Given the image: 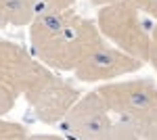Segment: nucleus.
I'll list each match as a JSON object with an SVG mask.
<instances>
[{"label": "nucleus", "instance_id": "1", "mask_svg": "<svg viewBox=\"0 0 157 140\" xmlns=\"http://www.w3.org/2000/svg\"><path fill=\"white\" fill-rule=\"evenodd\" d=\"M97 27L101 36L113 42V46L140 63L151 61V32L145 27L140 13L126 0L98 9Z\"/></svg>", "mask_w": 157, "mask_h": 140}, {"label": "nucleus", "instance_id": "2", "mask_svg": "<svg viewBox=\"0 0 157 140\" xmlns=\"http://www.w3.org/2000/svg\"><path fill=\"white\" fill-rule=\"evenodd\" d=\"M103 42L105 38L101 36L97 23L82 15H75L69 27L55 42L38 50L36 59L50 71H75Z\"/></svg>", "mask_w": 157, "mask_h": 140}, {"label": "nucleus", "instance_id": "3", "mask_svg": "<svg viewBox=\"0 0 157 140\" xmlns=\"http://www.w3.org/2000/svg\"><path fill=\"white\" fill-rule=\"evenodd\" d=\"M97 94L111 113L157 121V84L147 78L103 84Z\"/></svg>", "mask_w": 157, "mask_h": 140}, {"label": "nucleus", "instance_id": "4", "mask_svg": "<svg viewBox=\"0 0 157 140\" xmlns=\"http://www.w3.org/2000/svg\"><path fill=\"white\" fill-rule=\"evenodd\" d=\"M48 73L50 69L32 57L29 50L15 42L0 40V86L17 96H25Z\"/></svg>", "mask_w": 157, "mask_h": 140}, {"label": "nucleus", "instance_id": "5", "mask_svg": "<svg viewBox=\"0 0 157 140\" xmlns=\"http://www.w3.org/2000/svg\"><path fill=\"white\" fill-rule=\"evenodd\" d=\"M63 130L75 140H109L113 128V113L94 92L82 94L61 121Z\"/></svg>", "mask_w": 157, "mask_h": 140}, {"label": "nucleus", "instance_id": "6", "mask_svg": "<svg viewBox=\"0 0 157 140\" xmlns=\"http://www.w3.org/2000/svg\"><path fill=\"white\" fill-rule=\"evenodd\" d=\"M80 90L50 71L42 82L25 94L27 105L42 123H61L78 100Z\"/></svg>", "mask_w": 157, "mask_h": 140}, {"label": "nucleus", "instance_id": "7", "mask_svg": "<svg viewBox=\"0 0 157 140\" xmlns=\"http://www.w3.org/2000/svg\"><path fill=\"white\" fill-rule=\"evenodd\" d=\"M145 63H140L138 59L126 55L124 50L115 46H109L107 42H103L101 46L86 59L84 63L73 71L75 78L80 82H111L115 78H124L128 73H134L143 67Z\"/></svg>", "mask_w": 157, "mask_h": 140}, {"label": "nucleus", "instance_id": "8", "mask_svg": "<svg viewBox=\"0 0 157 140\" xmlns=\"http://www.w3.org/2000/svg\"><path fill=\"white\" fill-rule=\"evenodd\" d=\"M78 13L75 11H61V13H46L38 15L36 19L29 23V42L34 52L46 48L50 42H55L73 21Z\"/></svg>", "mask_w": 157, "mask_h": 140}, {"label": "nucleus", "instance_id": "9", "mask_svg": "<svg viewBox=\"0 0 157 140\" xmlns=\"http://www.w3.org/2000/svg\"><path fill=\"white\" fill-rule=\"evenodd\" d=\"M109 140H157V121L113 113V128Z\"/></svg>", "mask_w": 157, "mask_h": 140}, {"label": "nucleus", "instance_id": "10", "mask_svg": "<svg viewBox=\"0 0 157 140\" xmlns=\"http://www.w3.org/2000/svg\"><path fill=\"white\" fill-rule=\"evenodd\" d=\"M38 15V0H0V27L29 25Z\"/></svg>", "mask_w": 157, "mask_h": 140}, {"label": "nucleus", "instance_id": "11", "mask_svg": "<svg viewBox=\"0 0 157 140\" xmlns=\"http://www.w3.org/2000/svg\"><path fill=\"white\" fill-rule=\"evenodd\" d=\"M27 136V130L21 123L0 119V140H23Z\"/></svg>", "mask_w": 157, "mask_h": 140}, {"label": "nucleus", "instance_id": "12", "mask_svg": "<svg viewBox=\"0 0 157 140\" xmlns=\"http://www.w3.org/2000/svg\"><path fill=\"white\" fill-rule=\"evenodd\" d=\"M73 4H75V0H38V15L71 11ZM38 15H36V17H38Z\"/></svg>", "mask_w": 157, "mask_h": 140}, {"label": "nucleus", "instance_id": "13", "mask_svg": "<svg viewBox=\"0 0 157 140\" xmlns=\"http://www.w3.org/2000/svg\"><path fill=\"white\" fill-rule=\"evenodd\" d=\"M130 6H134L138 13H147L157 19V0H126Z\"/></svg>", "mask_w": 157, "mask_h": 140}, {"label": "nucleus", "instance_id": "14", "mask_svg": "<svg viewBox=\"0 0 157 140\" xmlns=\"http://www.w3.org/2000/svg\"><path fill=\"white\" fill-rule=\"evenodd\" d=\"M17 94H13L11 90H6L4 86H0V115H4V113H9L15 103H17Z\"/></svg>", "mask_w": 157, "mask_h": 140}, {"label": "nucleus", "instance_id": "15", "mask_svg": "<svg viewBox=\"0 0 157 140\" xmlns=\"http://www.w3.org/2000/svg\"><path fill=\"white\" fill-rule=\"evenodd\" d=\"M23 140H65V138L55 136V134H27Z\"/></svg>", "mask_w": 157, "mask_h": 140}, {"label": "nucleus", "instance_id": "16", "mask_svg": "<svg viewBox=\"0 0 157 140\" xmlns=\"http://www.w3.org/2000/svg\"><path fill=\"white\" fill-rule=\"evenodd\" d=\"M153 59H157V23L151 32V61Z\"/></svg>", "mask_w": 157, "mask_h": 140}, {"label": "nucleus", "instance_id": "17", "mask_svg": "<svg viewBox=\"0 0 157 140\" xmlns=\"http://www.w3.org/2000/svg\"><path fill=\"white\" fill-rule=\"evenodd\" d=\"M92 4H97L98 9H103V6H111V4H117V2H124V0H90Z\"/></svg>", "mask_w": 157, "mask_h": 140}, {"label": "nucleus", "instance_id": "18", "mask_svg": "<svg viewBox=\"0 0 157 140\" xmlns=\"http://www.w3.org/2000/svg\"><path fill=\"white\" fill-rule=\"evenodd\" d=\"M151 63H153V69L157 71V59H153V61H151Z\"/></svg>", "mask_w": 157, "mask_h": 140}]
</instances>
